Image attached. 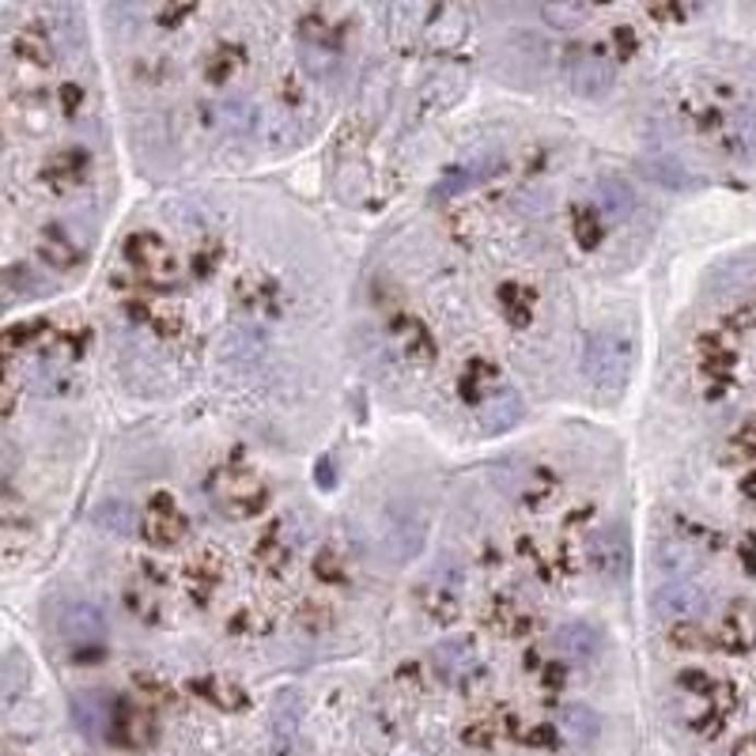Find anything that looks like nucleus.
I'll return each mask as SVG.
<instances>
[{"instance_id":"13","label":"nucleus","mask_w":756,"mask_h":756,"mask_svg":"<svg viewBox=\"0 0 756 756\" xmlns=\"http://www.w3.org/2000/svg\"><path fill=\"white\" fill-rule=\"evenodd\" d=\"M35 250H38V258H43L46 265L54 269V273H69V269L84 265V243H76L64 224L43 227V235H38Z\"/></svg>"},{"instance_id":"34","label":"nucleus","mask_w":756,"mask_h":756,"mask_svg":"<svg viewBox=\"0 0 756 756\" xmlns=\"http://www.w3.org/2000/svg\"><path fill=\"white\" fill-rule=\"evenodd\" d=\"M737 442H745V447H749V454H756V421H745L742 435H737Z\"/></svg>"},{"instance_id":"1","label":"nucleus","mask_w":756,"mask_h":756,"mask_svg":"<svg viewBox=\"0 0 756 756\" xmlns=\"http://www.w3.org/2000/svg\"><path fill=\"white\" fill-rule=\"evenodd\" d=\"M670 708H673V719L685 730L714 737L727 727L730 711H734V688L708 677V673H700V670H688L673 681Z\"/></svg>"},{"instance_id":"25","label":"nucleus","mask_w":756,"mask_h":756,"mask_svg":"<svg viewBox=\"0 0 756 756\" xmlns=\"http://www.w3.org/2000/svg\"><path fill=\"white\" fill-rule=\"evenodd\" d=\"M499 167H504V155H492V160H484V155H473L470 163H462V167H454L447 178H442L439 193H458V189H465V186H473V182H484V178H492Z\"/></svg>"},{"instance_id":"24","label":"nucleus","mask_w":756,"mask_h":756,"mask_svg":"<svg viewBox=\"0 0 756 756\" xmlns=\"http://www.w3.org/2000/svg\"><path fill=\"white\" fill-rule=\"evenodd\" d=\"M421 602H424V613L439 624H450L458 613H462V598H458V590L447 587V582H439V579H432L427 587H421Z\"/></svg>"},{"instance_id":"2","label":"nucleus","mask_w":756,"mask_h":756,"mask_svg":"<svg viewBox=\"0 0 756 756\" xmlns=\"http://www.w3.org/2000/svg\"><path fill=\"white\" fill-rule=\"evenodd\" d=\"M209 504L216 507L224 519H253L269 507V488L250 465H238V462H227V465H216L209 473Z\"/></svg>"},{"instance_id":"6","label":"nucleus","mask_w":756,"mask_h":756,"mask_svg":"<svg viewBox=\"0 0 756 756\" xmlns=\"http://www.w3.org/2000/svg\"><path fill=\"white\" fill-rule=\"evenodd\" d=\"M405 15L413 20V35L421 43L435 46V49H454L470 31V20H465L462 8L454 4H435V8H405Z\"/></svg>"},{"instance_id":"23","label":"nucleus","mask_w":756,"mask_h":756,"mask_svg":"<svg viewBox=\"0 0 756 756\" xmlns=\"http://www.w3.org/2000/svg\"><path fill=\"white\" fill-rule=\"evenodd\" d=\"M110 708H114V700H106L103 693H80L76 700H72V711H76V722H80V730H84L87 737H98V734H106L110 730Z\"/></svg>"},{"instance_id":"3","label":"nucleus","mask_w":756,"mask_h":756,"mask_svg":"<svg viewBox=\"0 0 756 756\" xmlns=\"http://www.w3.org/2000/svg\"><path fill=\"white\" fill-rule=\"evenodd\" d=\"M631 364H636V344L621 330H602L587 341V356H582V371L587 382L594 386L602 398H616L628 386Z\"/></svg>"},{"instance_id":"14","label":"nucleus","mask_w":756,"mask_h":756,"mask_svg":"<svg viewBox=\"0 0 756 756\" xmlns=\"http://www.w3.org/2000/svg\"><path fill=\"white\" fill-rule=\"evenodd\" d=\"M390 341L398 344L401 359H409L413 367H432L439 349H435V336L424 330L416 318H405L401 315L398 322H390Z\"/></svg>"},{"instance_id":"8","label":"nucleus","mask_w":756,"mask_h":756,"mask_svg":"<svg viewBox=\"0 0 756 756\" xmlns=\"http://www.w3.org/2000/svg\"><path fill=\"white\" fill-rule=\"evenodd\" d=\"M141 530L155 548H178L189 533V519L167 492H160V496L147 499V507L141 515Z\"/></svg>"},{"instance_id":"16","label":"nucleus","mask_w":756,"mask_h":756,"mask_svg":"<svg viewBox=\"0 0 756 756\" xmlns=\"http://www.w3.org/2000/svg\"><path fill=\"white\" fill-rule=\"evenodd\" d=\"M590 556H594V567L610 579H621L628 575V538H624L621 525H605L590 538Z\"/></svg>"},{"instance_id":"29","label":"nucleus","mask_w":756,"mask_h":756,"mask_svg":"<svg viewBox=\"0 0 756 756\" xmlns=\"http://www.w3.org/2000/svg\"><path fill=\"white\" fill-rule=\"evenodd\" d=\"M227 631H232L235 639H261L273 631V621H269V613H261L258 605H243V610L227 621Z\"/></svg>"},{"instance_id":"27","label":"nucleus","mask_w":756,"mask_h":756,"mask_svg":"<svg viewBox=\"0 0 756 756\" xmlns=\"http://www.w3.org/2000/svg\"><path fill=\"white\" fill-rule=\"evenodd\" d=\"M556 730L567 737H575V742H594L598 730H602V719H598L590 708H582V704H567L560 722H556Z\"/></svg>"},{"instance_id":"30","label":"nucleus","mask_w":756,"mask_h":756,"mask_svg":"<svg viewBox=\"0 0 756 756\" xmlns=\"http://www.w3.org/2000/svg\"><path fill=\"white\" fill-rule=\"evenodd\" d=\"M571 232L575 238H579L587 250H594L598 243H602V235H605V224H602V216H598L594 209H575L571 212Z\"/></svg>"},{"instance_id":"20","label":"nucleus","mask_w":756,"mask_h":756,"mask_svg":"<svg viewBox=\"0 0 756 756\" xmlns=\"http://www.w3.org/2000/svg\"><path fill=\"white\" fill-rule=\"evenodd\" d=\"M708 605V594H704L696 582H665V587L654 590V610L665 616H696Z\"/></svg>"},{"instance_id":"11","label":"nucleus","mask_w":756,"mask_h":756,"mask_svg":"<svg viewBox=\"0 0 756 756\" xmlns=\"http://www.w3.org/2000/svg\"><path fill=\"white\" fill-rule=\"evenodd\" d=\"M8 57L23 72H46L57 61V49L43 23H23L8 35Z\"/></svg>"},{"instance_id":"18","label":"nucleus","mask_w":756,"mask_h":756,"mask_svg":"<svg viewBox=\"0 0 756 756\" xmlns=\"http://www.w3.org/2000/svg\"><path fill=\"white\" fill-rule=\"evenodd\" d=\"M243 69H246V46L232 43V38H220L216 46H209L204 64H201V72L209 84H232Z\"/></svg>"},{"instance_id":"26","label":"nucleus","mask_w":756,"mask_h":756,"mask_svg":"<svg viewBox=\"0 0 756 756\" xmlns=\"http://www.w3.org/2000/svg\"><path fill=\"white\" fill-rule=\"evenodd\" d=\"M303 69H307L318 84H341V76H344L341 54L330 46H310V43L303 46Z\"/></svg>"},{"instance_id":"9","label":"nucleus","mask_w":756,"mask_h":756,"mask_svg":"<svg viewBox=\"0 0 756 756\" xmlns=\"http://www.w3.org/2000/svg\"><path fill=\"white\" fill-rule=\"evenodd\" d=\"M92 178V152L87 147H61V152H54L49 160H43V167H38V182H43V189H49V193H72V189H80Z\"/></svg>"},{"instance_id":"22","label":"nucleus","mask_w":756,"mask_h":756,"mask_svg":"<svg viewBox=\"0 0 756 756\" xmlns=\"http://www.w3.org/2000/svg\"><path fill=\"white\" fill-rule=\"evenodd\" d=\"M193 693L201 696L204 704L220 708V711L246 708V688L238 685V681L224 677V673H201V677H193Z\"/></svg>"},{"instance_id":"5","label":"nucleus","mask_w":756,"mask_h":756,"mask_svg":"<svg viewBox=\"0 0 756 756\" xmlns=\"http://www.w3.org/2000/svg\"><path fill=\"white\" fill-rule=\"evenodd\" d=\"M126 265L152 287H175L182 281V258L163 235L133 232L126 238Z\"/></svg>"},{"instance_id":"12","label":"nucleus","mask_w":756,"mask_h":756,"mask_svg":"<svg viewBox=\"0 0 756 756\" xmlns=\"http://www.w3.org/2000/svg\"><path fill=\"white\" fill-rule=\"evenodd\" d=\"M567 84L579 95H605L613 87V61L598 49H571L567 57Z\"/></svg>"},{"instance_id":"35","label":"nucleus","mask_w":756,"mask_h":756,"mask_svg":"<svg viewBox=\"0 0 756 756\" xmlns=\"http://www.w3.org/2000/svg\"><path fill=\"white\" fill-rule=\"evenodd\" d=\"M745 564H749V571L756 579V541H753V545H745Z\"/></svg>"},{"instance_id":"32","label":"nucleus","mask_w":756,"mask_h":756,"mask_svg":"<svg viewBox=\"0 0 756 756\" xmlns=\"http://www.w3.org/2000/svg\"><path fill=\"white\" fill-rule=\"evenodd\" d=\"M295 722H299V711H295V693H284L281 704H276V734L281 742L295 734Z\"/></svg>"},{"instance_id":"33","label":"nucleus","mask_w":756,"mask_h":756,"mask_svg":"<svg viewBox=\"0 0 756 756\" xmlns=\"http://www.w3.org/2000/svg\"><path fill=\"white\" fill-rule=\"evenodd\" d=\"M57 106H61V114H76L80 106H84V92H80L76 84H64L61 92H57Z\"/></svg>"},{"instance_id":"10","label":"nucleus","mask_w":756,"mask_h":756,"mask_svg":"<svg viewBox=\"0 0 756 756\" xmlns=\"http://www.w3.org/2000/svg\"><path fill=\"white\" fill-rule=\"evenodd\" d=\"M114 745L121 749H147L155 742V722L144 704L137 700H114L110 708V730H106Z\"/></svg>"},{"instance_id":"7","label":"nucleus","mask_w":756,"mask_h":756,"mask_svg":"<svg viewBox=\"0 0 756 756\" xmlns=\"http://www.w3.org/2000/svg\"><path fill=\"white\" fill-rule=\"evenodd\" d=\"M57 636H61L72 651L103 647L106 643V616L95 602L72 598V602H61V610H57Z\"/></svg>"},{"instance_id":"31","label":"nucleus","mask_w":756,"mask_h":756,"mask_svg":"<svg viewBox=\"0 0 756 756\" xmlns=\"http://www.w3.org/2000/svg\"><path fill=\"white\" fill-rule=\"evenodd\" d=\"M522 416V401L515 390H499L496 398H492V427L496 432H504L507 424H515Z\"/></svg>"},{"instance_id":"21","label":"nucleus","mask_w":756,"mask_h":756,"mask_svg":"<svg viewBox=\"0 0 756 756\" xmlns=\"http://www.w3.org/2000/svg\"><path fill=\"white\" fill-rule=\"evenodd\" d=\"M220 579H224V556L220 553H201V556H193V564L186 567V590L197 605H204L212 594H216Z\"/></svg>"},{"instance_id":"17","label":"nucleus","mask_w":756,"mask_h":756,"mask_svg":"<svg viewBox=\"0 0 756 756\" xmlns=\"http://www.w3.org/2000/svg\"><path fill=\"white\" fill-rule=\"evenodd\" d=\"M719 647L727 651H753L756 647V605L753 602H734L722 613L719 624Z\"/></svg>"},{"instance_id":"19","label":"nucleus","mask_w":756,"mask_h":756,"mask_svg":"<svg viewBox=\"0 0 756 756\" xmlns=\"http://www.w3.org/2000/svg\"><path fill=\"white\" fill-rule=\"evenodd\" d=\"M556 647H560L564 659H575V662H598L602 654V631L587 621H575V624H564L556 631Z\"/></svg>"},{"instance_id":"4","label":"nucleus","mask_w":756,"mask_h":756,"mask_svg":"<svg viewBox=\"0 0 756 756\" xmlns=\"http://www.w3.org/2000/svg\"><path fill=\"white\" fill-rule=\"evenodd\" d=\"M432 670L442 685L458 688V693H476V688L488 681V662H484L481 647L470 636H454V639H442L439 647L432 651Z\"/></svg>"},{"instance_id":"15","label":"nucleus","mask_w":756,"mask_h":756,"mask_svg":"<svg viewBox=\"0 0 756 756\" xmlns=\"http://www.w3.org/2000/svg\"><path fill=\"white\" fill-rule=\"evenodd\" d=\"M488 628L504 639H525L533 628H538V613L530 610L525 602H515V598H496L488 605Z\"/></svg>"},{"instance_id":"28","label":"nucleus","mask_w":756,"mask_h":756,"mask_svg":"<svg viewBox=\"0 0 756 756\" xmlns=\"http://www.w3.org/2000/svg\"><path fill=\"white\" fill-rule=\"evenodd\" d=\"M598 201H602V209L613 212V216H631L639 197H636V189L628 182H621V178H602V182H598Z\"/></svg>"}]
</instances>
